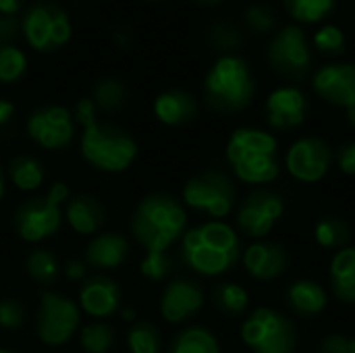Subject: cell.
I'll return each mask as SVG.
<instances>
[{"label":"cell","instance_id":"cell-21","mask_svg":"<svg viewBox=\"0 0 355 353\" xmlns=\"http://www.w3.org/2000/svg\"><path fill=\"white\" fill-rule=\"evenodd\" d=\"M64 218L79 235H96L106 225V206L92 193H77L67 202Z\"/></svg>","mask_w":355,"mask_h":353},{"label":"cell","instance_id":"cell-7","mask_svg":"<svg viewBox=\"0 0 355 353\" xmlns=\"http://www.w3.org/2000/svg\"><path fill=\"white\" fill-rule=\"evenodd\" d=\"M81 329V308L67 295L44 289L35 310V335L48 347L69 343Z\"/></svg>","mask_w":355,"mask_h":353},{"label":"cell","instance_id":"cell-15","mask_svg":"<svg viewBox=\"0 0 355 353\" xmlns=\"http://www.w3.org/2000/svg\"><path fill=\"white\" fill-rule=\"evenodd\" d=\"M204 306V289L193 279L171 281L160 295V314L171 325H181Z\"/></svg>","mask_w":355,"mask_h":353},{"label":"cell","instance_id":"cell-23","mask_svg":"<svg viewBox=\"0 0 355 353\" xmlns=\"http://www.w3.org/2000/svg\"><path fill=\"white\" fill-rule=\"evenodd\" d=\"M285 302H287L289 310L302 318L318 316L320 312H324V308L329 304L324 289L316 281H308V279H300V281L291 283V287L285 293Z\"/></svg>","mask_w":355,"mask_h":353},{"label":"cell","instance_id":"cell-42","mask_svg":"<svg viewBox=\"0 0 355 353\" xmlns=\"http://www.w3.org/2000/svg\"><path fill=\"white\" fill-rule=\"evenodd\" d=\"M62 270H64V277H67L69 281L79 283V281H85V279H87V264H85V260L71 258V260H67V264H64Z\"/></svg>","mask_w":355,"mask_h":353},{"label":"cell","instance_id":"cell-50","mask_svg":"<svg viewBox=\"0 0 355 353\" xmlns=\"http://www.w3.org/2000/svg\"><path fill=\"white\" fill-rule=\"evenodd\" d=\"M0 353H19V352H15V350H6V347H0Z\"/></svg>","mask_w":355,"mask_h":353},{"label":"cell","instance_id":"cell-39","mask_svg":"<svg viewBox=\"0 0 355 353\" xmlns=\"http://www.w3.org/2000/svg\"><path fill=\"white\" fill-rule=\"evenodd\" d=\"M245 21H248V25H250L252 29H256V31H268V29L275 25L277 17H275L272 8L262 6V4H256V6H250V8H248Z\"/></svg>","mask_w":355,"mask_h":353},{"label":"cell","instance_id":"cell-12","mask_svg":"<svg viewBox=\"0 0 355 353\" xmlns=\"http://www.w3.org/2000/svg\"><path fill=\"white\" fill-rule=\"evenodd\" d=\"M285 206L283 200L268 191V189H258L252 191L237 208V227L241 233L248 237H264L272 231L277 221L283 216Z\"/></svg>","mask_w":355,"mask_h":353},{"label":"cell","instance_id":"cell-20","mask_svg":"<svg viewBox=\"0 0 355 353\" xmlns=\"http://www.w3.org/2000/svg\"><path fill=\"white\" fill-rule=\"evenodd\" d=\"M131 254V243L123 233L108 231L94 235L85 248V264L96 270H114Z\"/></svg>","mask_w":355,"mask_h":353},{"label":"cell","instance_id":"cell-10","mask_svg":"<svg viewBox=\"0 0 355 353\" xmlns=\"http://www.w3.org/2000/svg\"><path fill=\"white\" fill-rule=\"evenodd\" d=\"M235 185L218 171H206L191 177L183 187V202L210 218L227 216L235 206Z\"/></svg>","mask_w":355,"mask_h":353},{"label":"cell","instance_id":"cell-31","mask_svg":"<svg viewBox=\"0 0 355 353\" xmlns=\"http://www.w3.org/2000/svg\"><path fill=\"white\" fill-rule=\"evenodd\" d=\"M314 237H316V243L320 248H327V250H343L349 239H352V231L347 227L345 221H341L339 216H324L316 223L314 227Z\"/></svg>","mask_w":355,"mask_h":353},{"label":"cell","instance_id":"cell-14","mask_svg":"<svg viewBox=\"0 0 355 353\" xmlns=\"http://www.w3.org/2000/svg\"><path fill=\"white\" fill-rule=\"evenodd\" d=\"M268 60L287 77H304L310 69V48L304 31L295 25L281 29L268 46Z\"/></svg>","mask_w":355,"mask_h":353},{"label":"cell","instance_id":"cell-19","mask_svg":"<svg viewBox=\"0 0 355 353\" xmlns=\"http://www.w3.org/2000/svg\"><path fill=\"white\" fill-rule=\"evenodd\" d=\"M245 270L258 281H272L281 277L289 266L287 250L277 241H258L243 254Z\"/></svg>","mask_w":355,"mask_h":353},{"label":"cell","instance_id":"cell-9","mask_svg":"<svg viewBox=\"0 0 355 353\" xmlns=\"http://www.w3.org/2000/svg\"><path fill=\"white\" fill-rule=\"evenodd\" d=\"M21 29L29 46L40 52L58 50L71 40L73 31L67 10L48 0L35 2L27 8Z\"/></svg>","mask_w":355,"mask_h":353},{"label":"cell","instance_id":"cell-46","mask_svg":"<svg viewBox=\"0 0 355 353\" xmlns=\"http://www.w3.org/2000/svg\"><path fill=\"white\" fill-rule=\"evenodd\" d=\"M4 191H6V181H4V173H2V166H0V200L4 198Z\"/></svg>","mask_w":355,"mask_h":353},{"label":"cell","instance_id":"cell-26","mask_svg":"<svg viewBox=\"0 0 355 353\" xmlns=\"http://www.w3.org/2000/svg\"><path fill=\"white\" fill-rule=\"evenodd\" d=\"M6 173H8L10 183L21 191H33L46 179L42 162L33 156H27V154L12 156L6 164Z\"/></svg>","mask_w":355,"mask_h":353},{"label":"cell","instance_id":"cell-37","mask_svg":"<svg viewBox=\"0 0 355 353\" xmlns=\"http://www.w3.org/2000/svg\"><path fill=\"white\" fill-rule=\"evenodd\" d=\"M314 44L320 52L324 54H341L345 48V35L339 27L335 25H324L322 29L316 31Z\"/></svg>","mask_w":355,"mask_h":353},{"label":"cell","instance_id":"cell-13","mask_svg":"<svg viewBox=\"0 0 355 353\" xmlns=\"http://www.w3.org/2000/svg\"><path fill=\"white\" fill-rule=\"evenodd\" d=\"M287 171L302 183H318L331 169L333 152L320 137H302L287 152Z\"/></svg>","mask_w":355,"mask_h":353},{"label":"cell","instance_id":"cell-51","mask_svg":"<svg viewBox=\"0 0 355 353\" xmlns=\"http://www.w3.org/2000/svg\"><path fill=\"white\" fill-rule=\"evenodd\" d=\"M150 2H156V0H150Z\"/></svg>","mask_w":355,"mask_h":353},{"label":"cell","instance_id":"cell-8","mask_svg":"<svg viewBox=\"0 0 355 353\" xmlns=\"http://www.w3.org/2000/svg\"><path fill=\"white\" fill-rule=\"evenodd\" d=\"M241 339L254 353H293L297 331L285 314L272 308H258L243 322Z\"/></svg>","mask_w":355,"mask_h":353},{"label":"cell","instance_id":"cell-41","mask_svg":"<svg viewBox=\"0 0 355 353\" xmlns=\"http://www.w3.org/2000/svg\"><path fill=\"white\" fill-rule=\"evenodd\" d=\"M337 164L345 175H355V141H345L337 148Z\"/></svg>","mask_w":355,"mask_h":353},{"label":"cell","instance_id":"cell-48","mask_svg":"<svg viewBox=\"0 0 355 353\" xmlns=\"http://www.w3.org/2000/svg\"><path fill=\"white\" fill-rule=\"evenodd\" d=\"M347 117H349V123L355 125V108H349V110H347Z\"/></svg>","mask_w":355,"mask_h":353},{"label":"cell","instance_id":"cell-25","mask_svg":"<svg viewBox=\"0 0 355 353\" xmlns=\"http://www.w3.org/2000/svg\"><path fill=\"white\" fill-rule=\"evenodd\" d=\"M60 270L56 254L48 248H33L25 258V273L40 287H52L58 281Z\"/></svg>","mask_w":355,"mask_h":353},{"label":"cell","instance_id":"cell-18","mask_svg":"<svg viewBox=\"0 0 355 353\" xmlns=\"http://www.w3.org/2000/svg\"><path fill=\"white\" fill-rule=\"evenodd\" d=\"M314 89L331 104L355 108V67L354 64H327L314 75Z\"/></svg>","mask_w":355,"mask_h":353},{"label":"cell","instance_id":"cell-24","mask_svg":"<svg viewBox=\"0 0 355 353\" xmlns=\"http://www.w3.org/2000/svg\"><path fill=\"white\" fill-rule=\"evenodd\" d=\"M331 289L341 304H355V248H343L331 262Z\"/></svg>","mask_w":355,"mask_h":353},{"label":"cell","instance_id":"cell-47","mask_svg":"<svg viewBox=\"0 0 355 353\" xmlns=\"http://www.w3.org/2000/svg\"><path fill=\"white\" fill-rule=\"evenodd\" d=\"M123 318L131 322V320L135 318V312H133V310H125V312H123Z\"/></svg>","mask_w":355,"mask_h":353},{"label":"cell","instance_id":"cell-16","mask_svg":"<svg viewBox=\"0 0 355 353\" xmlns=\"http://www.w3.org/2000/svg\"><path fill=\"white\" fill-rule=\"evenodd\" d=\"M77 306L83 314L92 318H110L121 308V287L114 279L106 275L87 277L79 289Z\"/></svg>","mask_w":355,"mask_h":353},{"label":"cell","instance_id":"cell-38","mask_svg":"<svg viewBox=\"0 0 355 353\" xmlns=\"http://www.w3.org/2000/svg\"><path fill=\"white\" fill-rule=\"evenodd\" d=\"M210 42L214 48H220V50H231V48H237L239 46V33L233 25H227V23H216L212 29H210Z\"/></svg>","mask_w":355,"mask_h":353},{"label":"cell","instance_id":"cell-32","mask_svg":"<svg viewBox=\"0 0 355 353\" xmlns=\"http://www.w3.org/2000/svg\"><path fill=\"white\" fill-rule=\"evenodd\" d=\"M77 335H79V345L87 353H108L116 341V331L102 320L81 327Z\"/></svg>","mask_w":355,"mask_h":353},{"label":"cell","instance_id":"cell-33","mask_svg":"<svg viewBox=\"0 0 355 353\" xmlns=\"http://www.w3.org/2000/svg\"><path fill=\"white\" fill-rule=\"evenodd\" d=\"M27 69L25 54L12 44H0V83H15Z\"/></svg>","mask_w":355,"mask_h":353},{"label":"cell","instance_id":"cell-36","mask_svg":"<svg viewBox=\"0 0 355 353\" xmlns=\"http://www.w3.org/2000/svg\"><path fill=\"white\" fill-rule=\"evenodd\" d=\"M139 273L150 281H162L171 273V260L166 252H146L139 264Z\"/></svg>","mask_w":355,"mask_h":353},{"label":"cell","instance_id":"cell-22","mask_svg":"<svg viewBox=\"0 0 355 353\" xmlns=\"http://www.w3.org/2000/svg\"><path fill=\"white\" fill-rule=\"evenodd\" d=\"M154 112L160 123L179 127L198 117V102L185 89H168L162 92L154 102Z\"/></svg>","mask_w":355,"mask_h":353},{"label":"cell","instance_id":"cell-3","mask_svg":"<svg viewBox=\"0 0 355 353\" xmlns=\"http://www.w3.org/2000/svg\"><path fill=\"white\" fill-rule=\"evenodd\" d=\"M227 160L235 175L252 185L270 183L279 177L277 139L260 129H235L227 144Z\"/></svg>","mask_w":355,"mask_h":353},{"label":"cell","instance_id":"cell-29","mask_svg":"<svg viewBox=\"0 0 355 353\" xmlns=\"http://www.w3.org/2000/svg\"><path fill=\"white\" fill-rule=\"evenodd\" d=\"M127 98H129V92H127V85L119 79H100L96 85H94V92H92V102L96 106V110H102V112H116L121 110L125 104H127Z\"/></svg>","mask_w":355,"mask_h":353},{"label":"cell","instance_id":"cell-11","mask_svg":"<svg viewBox=\"0 0 355 353\" xmlns=\"http://www.w3.org/2000/svg\"><path fill=\"white\" fill-rule=\"evenodd\" d=\"M27 135L46 150H62L73 141L75 119L62 106H42L29 114Z\"/></svg>","mask_w":355,"mask_h":353},{"label":"cell","instance_id":"cell-43","mask_svg":"<svg viewBox=\"0 0 355 353\" xmlns=\"http://www.w3.org/2000/svg\"><path fill=\"white\" fill-rule=\"evenodd\" d=\"M19 29L21 25L15 17L0 15V44H10L19 35Z\"/></svg>","mask_w":355,"mask_h":353},{"label":"cell","instance_id":"cell-17","mask_svg":"<svg viewBox=\"0 0 355 353\" xmlns=\"http://www.w3.org/2000/svg\"><path fill=\"white\" fill-rule=\"evenodd\" d=\"M308 112V100L297 87H279L266 100V121L277 131L300 127Z\"/></svg>","mask_w":355,"mask_h":353},{"label":"cell","instance_id":"cell-30","mask_svg":"<svg viewBox=\"0 0 355 353\" xmlns=\"http://www.w3.org/2000/svg\"><path fill=\"white\" fill-rule=\"evenodd\" d=\"M127 347L131 353H160L162 333L148 320H137L127 331Z\"/></svg>","mask_w":355,"mask_h":353},{"label":"cell","instance_id":"cell-2","mask_svg":"<svg viewBox=\"0 0 355 353\" xmlns=\"http://www.w3.org/2000/svg\"><path fill=\"white\" fill-rule=\"evenodd\" d=\"M181 256L191 270L204 277H218L239 262L241 241L229 225L210 221L183 233Z\"/></svg>","mask_w":355,"mask_h":353},{"label":"cell","instance_id":"cell-1","mask_svg":"<svg viewBox=\"0 0 355 353\" xmlns=\"http://www.w3.org/2000/svg\"><path fill=\"white\" fill-rule=\"evenodd\" d=\"M187 227V212L183 204L171 193H150L137 202L129 231L144 252H166Z\"/></svg>","mask_w":355,"mask_h":353},{"label":"cell","instance_id":"cell-44","mask_svg":"<svg viewBox=\"0 0 355 353\" xmlns=\"http://www.w3.org/2000/svg\"><path fill=\"white\" fill-rule=\"evenodd\" d=\"M21 8V0H0V15L15 17Z\"/></svg>","mask_w":355,"mask_h":353},{"label":"cell","instance_id":"cell-49","mask_svg":"<svg viewBox=\"0 0 355 353\" xmlns=\"http://www.w3.org/2000/svg\"><path fill=\"white\" fill-rule=\"evenodd\" d=\"M196 2H200V4H216L220 0H196Z\"/></svg>","mask_w":355,"mask_h":353},{"label":"cell","instance_id":"cell-35","mask_svg":"<svg viewBox=\"0 0 355 353\" xmlns=\"http://www.w3.org/2000/svg\"><path fill=\"white\" fill-rule=\"evenodd\" d=\"M27 322V308L17 298H4L0 300V329L4 331H17Z\"/></svg>","mask_w":355,"mask_h":353},{"label":"cell","instance_id":"cell-6","mask_svg":"<svg viewBox=\"0 0 355 353\" xmlns=\"http://www.w3.org/2000/svg\"><path fill=\"white\" fill-rule=\"evenodd\" d=\"M69 200V187L56 181L44 196L21 202L12 214V229L27 243H40L54 237L62 227V204Z\"/></svg>","mask_w":355,"mask_h":353},{"label":"cell","instance_id":"cell-28","mask_svg":"<svg viewBox=\"0 0 355 353\" xmlns=\"http://www.w3.org/2000/svg\"><path fill=\"white\" fill-rule=\"evenodd\" d=\"M210 300L214 304V308L218 312H223L225 316H241L245 310H248V304H250V298H248V291L237 285V283H214L212 289H210Z\"/></svg>","mask_w":355,"mask_h":353},{"label":"cell","instance_id":"cell-27","mask_svg":"<svg viewBox=\"0 0 355 353\" xmlns=\"http://www.w3.org/2000/svg\"><path fill=\"white\" fill-rule=\"evenodd\" d=\"M166 353H220V345L212 331L204 327H189L171 341Z\"/></svg>","mask_w":355,"mask_h":353},{"label":"cell","instance_id":"cell-4","mask_svg":"<svg viewBox=\"0 0 355 353\" xmlns=\"http://www.w3.org/2000/svg\"><path fill=\"white\" fill-rule=\"evenodd\" d=\"M79 150L83 160L102 173H123L137 158L135 139L125 129L98 119L83 127Z\"/></svg>","mask_w":355,"mask_h":353},{"label":"cell","instance_id":"cell-34","mask_svg":"<svg viewBox=\"0 0 355 353\" xmlns=\"http://www.w3.org/2000/svg\"><path fill=\"white\" fill-rule=\"evenodd\" d=\"M335 6V0H287L289 12L304 23H316L327 17Z\"/></svg>","mask_w":355,"mask_h":353},{"label":"cell","instance_id":"cell-5","mask_svg":"<svg viewBox=\"0 0 355 353\" xmlns=\"http://www.w3.org/2000/svg\"><path fill=\"white\" fill-rule=\"evenodd\" d=\"M254 79L245 60L237 56H223L208 71L204 94L210 108L220 112L243 110L254 98Z\"/></svg>","mask_w":355,"mask_h":353},{"label":"cell","instance_id":"cell-45","mask_svg":"<svg viewBox=\"0 0 355 353\" xmlns=\"http://www.w3.org/2000/svg\"><path fill=\"white\" fill-rule=\"evenodd\" d=\"M12 112H15L12 102H8V100H2V98H0V127H2V125H6V123L12 119Z\"/></svg>","mask_w":355,"mask_h":353},{"label":"cell","instance_id":"cell-40","mask_svg":"<svg viewBox=\"0 0 355 353\" xmlns=\"http://www.w3.org/2000/svg\"><path fill=\"white\" fill-rule=\"evenodd\" d=\"M320 353H355V337L331 333L320 341Z\"/></svg>","mask_w":355,"mask_h":353}]
</instances>
